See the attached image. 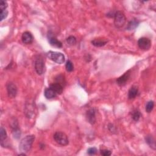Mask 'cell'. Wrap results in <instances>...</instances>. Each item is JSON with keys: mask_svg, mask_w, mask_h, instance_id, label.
Wrapping results in <instances>:
<instances>
[{"mask_svg": "<svg viewBox=\"0 0 156 156\" xmlns=\"http://www.w3.org/2000/svg\"><path fill=\"white\" fill-rule=\"evenodd\" d=\"M35 140V136L34 135H29L24 137L20 141L19 149L21 152H28L32 146Z\"/></svg>", "mask_w": 156, "mask_h": 156, "instance_id": "6da1fadb", "label": "cell"}, {"mask_svg": "<svg viewBox=\"0 0 156 156\" xmlns=\"http://www.w3.org/2000/svg\"><path fill=\"white\" fill-rule=\"evenodd\" d=\"M114 24L116 28L123 27L126 22V17L124 13L121 11H117L114 14Z\"/></svg>", "mask_w": 156, "mask_h": 156, "instance_id": "7a4b0ae2", "label": "cell"}, {"mask_svg": "<svg viewBox=\"0 0 156 156\" xmlns=\"http://www.w3.org/2000/svg\"><path fill=\"white\" fill-rule=\"evenodd\" d=\"M47 57L52 61H53L58 64L63 63L65 60V56L62 53L56 51H49L47 53Z\"/></svg>", "mask_w": 156, "mask_h": 156, "instance_id": "3957f363", "label": "cell"}, {"mask_svg": "<svg viewBox=\"0 0 156 156\" xmlns=\"http://www.w3.org/2000/svg\"><path fill=\"white\" fill-rule=\"evenodd\" d=\"M54 139L55 141L61 146H67L69 143V140L67 135L62 132H56L54 134Z\"/></svg>", "mask_w": 156, "mask_h": 156, "instance_id": "277c9868", "label": "cell"}, {"mask_svg": "<svg viewBox=\"0 0 156 156\" xmlns=\"http://www.w3.org/2000/svg\"><path fill=\"white\" fill-rule=\"evenodd\" d=\"M35 70L38 75H42L45 71V62L41 56H38L35 60Z\"/></svg>", "mask_w": 156, "mask_h": 156, "instance_id": "5b68a950", "label": "cell"}, {"mask_svg": "<svg viewBox=\"0 0 156 156\" xmlns=\"http://www.w3.org/2000/svg\"><path fill=\"white\" fill-rule=\"evenodd\" d=\"M138 45L142 50H149L151 46V42L148 38L141 37L138 40Z\"/></svg>", "mask_w": 156, "mask_h": 156, "instance_id": "8992f818", "label": "cell"}, {"mask_svg": "<svg viewBox=\"0 0 156 156\" xmlns=\"http://www.w3.org/2000/svg\"><path fill=\"white\" fill-rule=\"evenodd\" d=\"M7 91L8 96L10 98H14L17 94V87L15 84L9 82L7 84Z\"/></svg>", "mask_w": 156, "mask_h": 156, "instance_id": "52a82bcc", "label": "cell"}, {"mask_svg": "<svg viewBox=\"0 0 156 156\" xmlns=\"http://www.w3.org/2000/svg\"><path fill=\"white\" fill-rule=\"evenodd\" d=\"M48 42L50 43V45L56 47V48H62V43L60 41L58 40L57 38L53 35L51 32H48Z\"/></svg>", "mask_w": 156, "mask_h": 156, "instance_id": "ba28073f", "label": "cell"}, {"mask_svg": "<svg viewBox=\"0 0 156 156\" xmlns=\"http://www.w3.org/2000/svg\"><path fill=\"white\" fill-rule=\"evenodd\" d=\"M130 76H131V72H130V70H129L116 79L117 84L121 87L124 86L129 81Z\"/></svg>", "mask_w": 156, "mask_h": 156, "instance_id": "9c48e42d", "label": "cell"}, {"mask_svg": "<svg viewBox=\"0 0 156 156\" xmlns=\"http://www.w3.org/2000/svg\"><path fill=\"white\" fill-rule=\"evenodd\" d=\"M86 117L87 121L91 124H94L96 123V110L94 108H92L87 110L86 113Z\"/></svg>", "mask_w": 156, "mask_h": 156, "instance_id": "30bf717a", "label": "cell"}, {"mask_svg": "<svg viewBox=\"0 0 156 156\" xmlns=\"http://www.w3.org/2000/svg\"><path fill=\"white\" fill-rule=\"evenodd\" d=\"M21 40L24 44H31L33 42L34 37L32 34L28 31L24 32L21 36Z\"/></svg>", "mask_w": 156, "mask_h": 156, "instance_id": "8fae6325", "label": "cell"}, {"mask_svg": "<svg viewBox=\"0 0 156 156\" xmlns=\"http://www.w3.org/2000/svg\"><path fill=\"white\" fill-rule=\"evenodd\" d=\"M11 126L13 136H14L15 138L18 139L21 136V131L19 128V126L18 124L17 121L13 122Z\"/></svg>", "mask_w": 156, "mask_h": 156, "instance_id": "7c38bea8", "label": "cell"}, {"mask_svg": "<svg viewBox=\"0 0 156 156\" xmlns=\"http://www.w3.org/2000/svg\"><path fill=\"white\" fill-rule=\"evenodd\" d=\"M107 42L108 41L106 40V39L98 38H94L91 43H92V44L93 46L96 47H102L106 45Z\"/></svg>", "mask_w": 156, "mask_h": 156, "instance_id": "4fadbf2b", "label": "cell"}, {"mask_svg": "<svg viewBox=\"0 0 156 156\" xmlns=\"http://www.w3.org/2000/svg\"><path fill=\"white\" fill-rule=\"evenodd\" d=\"M45 96L46 99H53L57 96V93L54 92V91L50 87L47 88L45 89V92H44Z\"/></svg>", "mask_w": 156, "mask_h": 156, "instance_id": "5bb4252c", "label": "cell"}, {"mask_svg": "<svg viewBox=\"0 0 156 156\" xmlns=\"http://www.w3.org/2000/svg\"><path fill=\"white\" fill-rule=\"evenodd\" d=\"M53 89L54 92L57 93V95H60L62 93L63 90V87L59 83L55 82L50 85L49 87Z\"/></svg>", "mask_w": 156, "mask_h": 156, "instance_id": "9a60e30c", "label": "cell"}, {"mask_svg": "<svg viewBox=\"0 0 156 156\" xmlns=\"http://www.w3.org/2000/svg\"><path fill=\"white\" fill-rule=\"evenodd\" d=\"M138 93V89L135 86H132L129 89L128 92V98L129 99H132L137 96Z\"/></svg>", "mask_w": 156, "mask_h": 156, "instance_id": "2e32d148", "label": "cell"}, {"mask_svg": "<svg viewBox=\"0 0 156 156\" xmlns=\"http://www.w3.org/2000/svg\"><path fill=\"white\" fill-rule=\"evenodd\" d=\"M145 141L148 143V145L154 150H155L156 146H155V141L154 138L151 135H148L145 137Z\"/></svg>", "mask_w": 156, "mask_h": 156, "instance_id": "e0dca14e", "label": "cell"}, {"mask_svg": "<svg viewBox=\"0 0 156 156\" xmlns=\"http://www.w3.org/2000/svg\"><path fill=\"white\" fill-rule=\"evenodd\" d=\"M138 24L139 21L137 19H133L129 22L127 26V29L129 31H132L138 26Z\"/></svg>", "mask_w": 156, "mask_h": 156, "instance_id": "ac0fdd59", "label": "cell"}, {"mask_svg": "<svg viewBox=\"0 0 156 156\" xmlns=\"http://www.w3.org/2000/svg\"><path fill=\"white\" fill-rule=\"evenodd\" d=\"M131 116H132V118L135 121H138L140 118V117L141 116V113L138 110V109H134L131 113Z\"/></svg>", "mask_w": 156, "mask_h": 156, "instance_id": "d6986e66", "label": "cell"}, {"mask_svg": "<svg viewBox=\"0 0 156 156\" xmlns=\"http://www.w3.org/2000/svg\"><path fill=\"white\" fill-rule=\"evenodd\" d=\"M7 137V134L6 129H4L3 127H1V129H0V141H1V144H3V142H4Z\"/></svg>", "mask_w": 156, "mask_h": 156, "instance_id": "ffe728a7", "label": "cell"}, {"mask_svg": "<svg viewBox=\"0 0 156 156\" xmlns=\"http://www.w3.org/2000/svg\"><path fill=\"white\" fill-rule=\"evenodd\" d=\"M66 42L67 43V44L70 46H74L76 45L77 40H76V38L74 36H69L67 39H66Z\"/></svg>", "mask_w": 156, "mask_h": 156, "instance_id": "44dd1931", "label": "cell"}, {"mask_svg": "<svg viewBox=\"0 0 156 156\" xmlns=\"http://www.w3.org/2000/svg\"><path fill=\"white\" fill-rule=\"evenodd\" d=\"M154 102L153 101H149L147 102L146 105V107H145V110L146 111V112L148 113H150L152 111L153 109H154Z\"/></svg>", "mask_w": 156, "mask_h": 156, "instance_id": "7402d4cb", "label": "cell"}, {"mask_svg": "<svg viewBox=\"0 0 156 156\" xmlns=\"http://www.w3.org/2000/svg\"><path fill=\"white\" fill-rule=\"evenodd\" d=\"M65 68L67 71L68 72H71L73 71L74 70V66H73V63L70 61V60H68L66 63V65H65Z\"/></svg>", "mask_w": 156, "mask_h": 156, "instance_id": "603a6c76", "label": "cell"}, {"mask_svg": "<svg viewBox=\"0 0 156 156\" xmlns=\"http://www.w3.org/2000/svg\"><path fill=\"white\" fill-rule=\"evenodd\" d=\"M7 15H8V11L7 10H1V13H0V20H1V21H2L5 18H6Z\"/></svg>", "mask_w": 156, "mask_h": 156, "instance_id": "cb8c5ba5", "label": "cell"}, {"mask_svg": "<svg viewBox=\"0 0 156 156\" xmlns=\"http://www.w3.org/2000/svg\"><path fill=\"white\" fill-rule=\"evenodd\" d=\"M56 81H57V82H57V83H59V84H61V85H62L63 87H64L63 84H65V81L64 78L63 77V76H61V75H59V76H57V77L56 78Z\"/></svg>", "mask_w": 156, "mask_h": 156, "instance_id": "d4e9b609", "label": "cell"}, {"mask_svg": "<svg viewBox=\"0 0 156 156\" xmlns=\"http://www.w3.org/2000/svg\"><path fill=\"white\" fill-rule=\"evenodd\" d=\"M7 7V2L3 1V0H1V1H0V10H6Z\"/></svg>", "mask_w": 156, "mask_h": 156, "instance_id": "484cf974", "label": "cell"}, {"mask_svg": "<svg viewBox=\"0 0 156 156\" xmlns=\"http://www.w3.org/2000/svg\"><path fill=\"white\" fill-rule=\"evenodd\" d=\"M97 151H98L96 148H90L87 150V153L90 155H92L96 154L97 153Z\"/></svg>", "mask_w": 156, "mask_h": 156, "instance_id": "4316f807", "label": "cell"}, {"mask_svg": "<svg viewBox=\"0 0 156 156\" xmlns=\"http://www.w3.org/2000/svg\"><path fill=\"white\" fill-rule=\"evenodd\" d=\"M101 154L102 155H104V156H109V155H110L112 154V152L110 151V150H108V149H101Z\"/></svg>", "mask_w": 156, "mask_h": 156, "instance_id": "83f0119b", "label": "cell"}]
</instances>
